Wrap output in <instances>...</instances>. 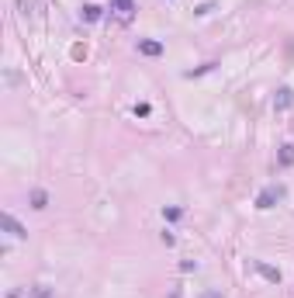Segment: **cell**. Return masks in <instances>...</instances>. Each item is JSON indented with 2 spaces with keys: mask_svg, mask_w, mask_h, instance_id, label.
I'll use <instances>...</instances> for the list:
<instances>
[{
  "mask_svg": "<svg viewBox=\"0 0 294 298\" xmlns=\"http://www.w3.org/2000/svg\"><path fill=\"white\" fill-rule=\"evenodd\" d=\"M280 194H284L280 188H267V191L260 194V201H256V208H274V201H277Z\"/></svg>",
  "mask_w": 294,
  "mask_h": 298,
  "instance_id": "obj_1",
  "label": "cell"
},
{
  "mask_svg": "<svg viewBox=\"0 0 294 298\" xmlns=\"http://www.w3.org/2000/svg\"><path fill=\"white\" fill-rule=\"evenodd\" d=\"M291 104H294V90H291V87H284V90H280V97H277V111H287Z\"/></svg>",
  "mask_w": 294,
  "mask_h": 298,
  "instance_id": "obj_2",
  "label": "cell"
},
{
  "mask_svg": "<svg viewBox=\"0 0 294 298\" xmlns=\"http://www.w3.org/2000/svg\"><path fill=\"white\" fill-rule=\"evenodd\" d=\"M138 52H145V56H159L163 45H159V42H138Z\"/></svg>",
  "mask_w": 294,
  "mask_h": 298,
  "instance_id": "obj_3",
  "label": "cell"
},
{
  "mask_svg": "<svg viewBox=\"0 0 294 298\" xmlns=\"http://www.w3.org/2000/svg\"><path fill=\"white\" fill-rule=\"evenodd\" d=\"M111 4L118 7V14H121V18H128V14L135 11V4H132V0H111Z\"/></svg>",
  "mask_w": 294,
  "mask_h": 298,
  "instance_id": "obj_4",
  "label": "cell"
},
{
  "mask_svg": "<svg viewBox=\"0 0 294 298\" xmlns=\"http://www.w3.org/2000/svg\"><path fill=\"white\" fill-rule=\"evenodd\" d=\"M4 226L11 229V236H24V229L18 226V222H14V215H4Z\"/></svg>",
  "mask_w": 294,
  "mask_h": 298,
  "instance_id": "obj_5",
  "label": "cell"
},
{
  "mask_svg": "<svg viewBox=\"0 0 294 298\" xmlns=\"http://www.w3.org/2000/svg\"><path fill=\"white\" fill-rule=\"evenodd\" d=\"M97 18H100V7L97 4H87L83 7V21H97Z\"/></svg>",
  "mask_w": 294,
  "mask_h": 298,
  "instance_id": "obj_6",
  "label": "cell"
},
{
  "mask_svg": "<svg viewBox=\"0 0 294 298\" xmlns=\"http://www.w3.org/2000/svg\"><path fill=\"white\" fill-rule=\"evenodd\" d=\"M45 191H31V208H45Z\"/></svg>",
  "mask_w": 294,
  "mask_h": 298,
  "instance_id": "obj_7",
  "label": "cell"
},
{
  "mask_svg": "<svg viewBox=\"0 0 294 298\" xmlns=\"http://www.w3.org/2000/svg\"><path fill=\"white\" fill-rule=\"evenodd\" d=\"M294 163V146H284V153H280V167H291Z\"/></svg>",
  "mask_w": 294,
  "mask_h": 298,
  "instance_id": "obj_8",
  "label": "cell"
},
{
  "mask_svg": "<svg viewBox=\"0 0 294 298\" xmlns=\"http://www.w3.org/2000/svg\"><path fill=\"white\" fill-rule=\"evenodd\" d=\"M18 7H21V14L28 18V14H35V0H18Z\"/></svg>",
  "mask_w": 294,
  "mask_h": 298,
  "instance_id": "obj_9",
  "label": "cell"
},
{
  "mask_svg": "<svg viewBox=\"0 0 294 298\" xmlns=\"http://www.w3.org/2000/svg\"><path fill=\"white\" fill-rule=\"evenodd\" d=\"M204 298H222V295H215V291H211V295H204Z\"/></svg>",
  "mask_w": 294,
  "mask_h": 298,
  "instance_id": "obj_10",
  "label": "cell"
}]
</instances>
